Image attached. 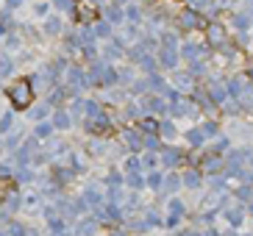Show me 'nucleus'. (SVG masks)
<instances>
[{
	"mask_svg": "<svg viewBox=\"0 0 253 236\" xmlns=\"http://www.w3.org/2000/svg\"><path fill=\"white\" fill-rule=\"evenodd\" d=\"M6 95H8V100H11L17 109H25V106L34 100V92H31V83L28 81H20V83H14V86H8Z\"/></svg>",
	"mask_w": 253,
	"mask_h": 236,
	"instance_id": "1",
	"label": "nucleus"
}]
</instances>
